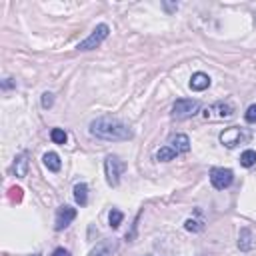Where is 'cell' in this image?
<instances>
[{"mask_svg":"<svg viewBox=\"0 0 256 256\" xmlns=\"http://www.w3.org/2000/svg\"><path fill=\"white\" fill-rule=\"evenodd\" d=\"M88 132L100 140H108V142H122V140H130L134 134L128 128V124H124L120 118L116 116H98L96 120L90 122Z\"/></svg>","mask_w":256,"mask_h":256,"instance_id":"1","label":"cell"},{"mask_svg":"<svg viewBox=\"0 0 256 256\" xmlns=\"http://www.w3.org/2000/svg\"><path fill=\"white\" fill-rule=\"evenodd\" d=\"M200 112V102L198 100H188V98H178L172 104V118L176 120H186L192 118L194 114Z\"/></svg>","mask_w":256,"mask_h":256,"instance_id":"2","label":"cell"},{"mask_svg":"<svg viewBox=\"0 0 256 256\" xmlns=\"http://www.w3.org/2000/svg\"><path fill=\"white\" fill-rule=\"evenodd\" d=\"M124 168H126V164H124V162H122L118 156H114V154L106 156V160H104L106 182H108L110 186H118V184H120V176H122Z\"/></svg>","mask_w":256,"mask_h":256,"instance_id":"3","label":"cell"},{"mask_svg":"<svg viewBox=\"0 0 256 256\" xmlns=\"http://www.w3.org/2000/svg\"><path fill=\"white\" fill-rule=\"evenodd\" d=\"M248 138H250V132L240 128V126H230V128L220 132V142L226 148H236L238 144H244Z\"/></svg>","mask_w":256,"mask_h":256,"instance_id":"4","label":"cell"},{"mask_svg":"<svg viewBox=\"0 0 256 256\" xmlns=\"http://www.w3.org/2000/svg\"><path fill=\"white\" fill-rule=\"evenodd\" d=\"M108 34H110L108 24H98V26L92 30V34H90L86 40H82V42L78 44V50H94L96 46H100V44L108 38Z\"/></svg>","mask_w":256,"mask_h":256,"instance_id":"5","label":"cell"},{"mask_svg":"<svg viewBox=\"0 0 256 256\" xmlns=\"http://www.w3.org/2000/svg\"><path fill=\"white\" fill-rule=\"evenodd\" d=\"M202 114H204L206 120H224V118L234 116V106L230 102H216V104L204 108Z\"/></svg>","mask_w":256,"mask_h":256,"instance_id":"6","label":"cell"},{"mask_svg":"<svg viewBox=\"0 0 256 256\" xmlns=\"http://www.w3.org/2000/svg\"><path fill=\"white\" fill-rule=\"evenodd\" d=\"M234 180V172L230 168H212L210 170V182L216 190H224L232 184Z\"/></svg>","mask_w":256,"mask_h":256,"instance_id":"7","label":"cell"},{"mask_svg":"<svg viewBox=\"0 0 256 256\" xmlns=\"http://www.w3.org/2000/svg\"><path fill=\"white\" fill-rule=\"evenodd\" d=\"M74 218H76V208H72V206H60V208L56 210V222H54V228L60 232V230H64Z\"/></svg>","mask_w":256,"mask_h":256,"instance_id":"8","label":"cell"},{"mask_svg":"<svg viewBox=\"0 0 256 256\" xmlns=\"http://www.w3.org/2000/svg\"><path fill=\"white\" fill-rule=\"evenodd\" d=\"M114 252H116V242L114 240H102L88 252V256H112Z\"/></svg>","mask_w":256,"mask_h":256,"instance_id":"9","label":"cell"},{"mask_svg":"<svg viewBox=\"0 0 256 256\" xmlns=\"http://www.w3.org/2000/svg\"><path fill=\"white\" fill-rule=\"evenodd\" d=\"M168 146H170L176 154H184V152L190 150V138H188L186 134H176V136H172V140H170Z\"/></svg>","mask_w":256,"mask_h":256,"instance_id":"10","label":"cell"},{"mask_svg":"<svg viewBox=\"0 0 256 256\" xmlns=\"http://www.w3.org/2000/svg\"><path fill=\"white\" fill-rule=\"evenodd\" d=\"M210 86V76L208 74H204V72H194L192 74V78H190V88L194 90V92H202V90H206Z\"/></svg>","mask_w":256,"mask_h":256,"instance_id":"11","label":"cell"},{"mask_svg":"<svg viewBox=\"0 0 256 256\" xmlns=\"http://www.w3.org/2000/svg\"><path fill=\"white\" fill-rule=\"evenodd\" d=\"M14 172H16L18 178H24L28 174V154L26 152H22V154L16 156V160H14Z\"/></svg>","mask_w":256,"mask_h":256,"instance_id":"12","label":"cell"},{"mask_svg":"<svg viewBox=\"0 0 256 256\" xmlns=\"http://www.w3.org/2000/svg\"><path fill=\"white\" fill-rule=\"evenodd\" d=\"M74 200L80 206H86L88 204V186L84 182H76L74 184Z\"/></svg>","mask_w":256,"mask_h":256,"instance_id":"13","label":"cell"},{"mask_svg":"<svg viewBox=\"0 0 256 256\" xmlns=\"http://www.w3.org/2000/svg\"><path fill=\"white\" fill-rule=\"evenodd\" d=\"M42 160H44V166H46L50 172H58V170H60V166H62L60 156H58L56 152H46V154L42 156Z\"/></svg>","mask_w":256,"mask_h":256,"instance_id":"14","label":"cell"},{"mask_svg":"<svg viewBox=\"0 0 256 256\" xmlns=\"http://www.w3.org/2000/svg\"><path fill=\"white\" fill-rule=\"evenodd\" d=\"M252 246H254V242H252V232H250L248 228H242V230H240V236H238V248L244 250V252H248Z\"/></svg>","mask_w":256,"mask_h":256,"instance_id":"15","label":"cell"},{"mask_svg":"<svg viewBox=\"0 0 256 256\" xmlns=\"http://www.w3.org/2000/svg\"><path fill=\"white\" fill-rule=\"evenodd\" d=\"M178 154L170 148V146H162L158 152H156V160L158 162H168V160H172V158H176Z\"/></svg>","mask_w":256,"mask_h":256,"instance_id":"16","label":"cell"},{"mask_svg":"<svg viewBox=\"0 0 256 256\" xmlns=\"http://www.w3.org/2000/svg\"><path fill=\"white\" fill-rule=\"evenodd\" d=\"M240 164H242L244 168H252V166L256 164V152H254V150H244V152L240 154Z\"/></svg>","mask_w":256,"mask_h":256,"instance_id":"17","label":"cell"},{"mask_svg":"<svg viewBox=\"0 0 256 256\" xmlns=\"http://www.w3.org/2000/svg\"><path fill=\"white\" fill-rule=\"evenodd\" d=\"M50 140H52L54 144H66L68 136H66V132H64L62 128H52V130H50Z\"/></svg>","mask_w":256,"mask_h":256,"instance_id":"18","label":"cell"},{"mask_svg":"<svg viewBox=\"0 0 256 256\" xmlns=\"http://www.w3.org/2000/svg\"><path fill=\"white\" fill-rule=\"evenodd\" d=\"M122 218H124V214H122L120 210L112 208V210H110V214H108V222H110V228H118V226H120V222H122Z\"/></svg>","mask_w":256,"mask_h":256,"instance_id":"19","label":"cell"},{"mask_svg":"<svg viewBox=\"0 0 256 256\" xmlns=\"http://www.w3.org/2000/svg\"><path fill=\"white\" fill-rule=\"evenodd\" d=\"M184 228L186 230H190V232H200L204 226H202V222H198V220H192V218H188L186 222H184Z\"/></svg>","mask_w":256,"mask_h":256,"instance_id":"20","label":"cell"},{"mask_svg":"<svg viewBox=\"0 0 256 256\" xmlns=\"http://www.w3.org/2000/svg\"><path fill=\"white\" fill-rule=\"evenodd\" d=\"M244 118H246V122H248V124H256V104H250V106L246 108Z\"/></svg>","mask_w":256,"mask_h":256,"instance_id":"21","label":"cell"},{"mask_svg":"<svg viewBox=\"0 0 256 256\" xmlns=\"http://www.w3.org/2000/svg\"><path fill=\"white\" fill-rule=\"evenodd\" d=\"M52 102H54L52 94H50V92H44V94H42V106H44V108H50Z\"/></svg>","mask_w":256,"mask_h":256,"instance_id":"22","label":"cell"},{"mask_svg":"<svg viewBox=\"0 0 256 256\" xmlns=\"http://www.w3.org/2000/svg\"><path fill=\"white\" fill-rule=\"evenodd\" d=\"M52 256H70V252L64 250V248H56V250L52 252Z\"/></svg>","mask_w":256,"mask_h":256,"instance_id":"23","label":"cell"},{"mask_svg":"<svg viewBox=\"0 0 256 256\" xmlns=\"http://www.w3.org/2000/svg\"><path fill=\"white\" fill-rule=\"evenodd\" d=\"M12 86H14V82H12V78H6V80L2 82V88H4V90H8V88H12Z\"/></svg>","mask_w":256,"mask_h":256,"instance_id":"24","label":"cell"},{"mask_svg":"<svg viewBox=\"0 0 256 256\" xmlns=\"http://www.w3.org/2000/svg\"><path fill=\"white\" fill-rule=\"evenodd\" d=\"M164 8H166V10H176L178 4H166V2H164Z\"/></svg>","mask_w":256,"mask_h":256,"instance_id":"25","label":"cell"},{"mask_svg":"<svg viewBox=\"0 0 256 256\" xmlns=\"http://www.w3.org/2000/svg\"><path fill=\"white\" fill-rule=\"evenodd\" d=\"M34 256H40V254H34Z\"/></svg>","mask_w":256,"mask_h":256,"instance_id":"26","label":"cell"}]
</instances>
